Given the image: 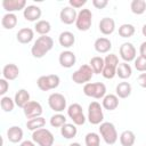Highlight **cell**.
Masks as SVG:
<instances>
[{"label": "cell", "mask_w": 146, "mask_h": 146, "mask_svg": "<svg viewBox=\"0 0 146 146\" xmlns=\"http://www.w3.org/2000/svg\"><path fill=\"white\" fill-rule=\"evenodd\" d=\"M66 116L62 113H55L51 117H50V125L54 127V128H62L66 122Z\"/></svg>", "instance_id": "8d00e7d4"}, {"label": "cell", "mask_w": 146, "mask_h": 146, "mask_svg": "<svg viewBox=\"0 0 146 146\" xmlns=\"http://www.w3.org/2000/svg\"><path fill=\"white\" fill-rule=\"evenodd\" d=\"M87 120L89 121L90 124H94V125H99L100 123L104 122L103 106L98 102H91L89 104Z\"/></svg>", "instance_id": "277c9868"}, {"label": "cell", "mask_w": 146, "mask_h": 146, "mask_svg": "<svg viewBox=\"0 0 146 146\" xmlns=\"http://www.w3.org/2000/svg\"><path fill=\"white\" fill-rule=\"evenodd\" d=\"M19 75V67L16 65V64H13V63H9V64H6L2 68V78L8 80V81H13V80H16Z\"/></svg>", "instance_id": "d6986e66"}, {"label": "cell", "mask_w": 146, "mask_h": 146, "mask_svg": "<svg viewBox=\"0 0 146 146\" xmlns=\"http://www.w3.org/2000/svg\"><path fill=\"white\" fill-rule=\"evenodd\" d=\"M119 52H120V57L125 63L133 62L136 59V57H137V50H136L135 46L131 42H123L120 46Z\"/></svg>", "instance_id": "7c38bea8"}, {"label": "cell", "mask_w": 146, "mask_h": 146, "mask_svg": "<svg viewBox=\"0 0 146 146\" xmlns=\"http://www.w3.org/2000/svg\"><path fill=\"white\" fill-rule=\"evenodd\" d=\"M19 146H35V143L33 140H23Z\"/></svg>", "instance_id": "f6af8a7d"}, {"label": "cell", "mask_w": 146, "mask_h": 146, "mask_svg": "<svg viewBox=\"0 0 146 146\" xmlns=\"http://www.w3.org/2000/svg\"><path fill=\"white\" fill-rule=\"evenodd\" d=\"M60 83V79L57 74H48L41 75L36 80V86L41 91H49L56 89Z\"/></svg>", "instance_id": "ba28073f"}, {"label": "cell", "mask_w": 146, "mask_h": 146, "mask_svg": "<svg viewBox=\"0 0 146 146\" xmlns=\"http://www.w3.org/2000/svg\"><path fill=\"white\" fill-rule=\"evenodd\" d=\"M42 106L39 102L36 100H30L24 107H23V113L24 115L30 120V119H34V117H38V116H41L42 115Z\"/></svg>", "instance_id": "4fadbf2b"}, {"label": "cell", "mask_w": 146, "mask_h": 146, "mask_svg": "<svg viewBox=\"0 0 146 146\" xmlns=\"http://www.w3.org/2000/svg\"><path fill=\"white\" fill-rule=\"evenodd\" d=\"M86 146H100V136L97 132H88L84 137Z\"/></svg>", "instance_id": "74e56055"}, {"label": "cell", "mask_w": 146, "mask_h": 146, "mask_svg": "<svg viewBox=\"0 0 146 146\" xmlns=\"http://www.w3.org/2000/svg\"><path fill=\"white\" fill-rule=\"evenodd\" d=\"M50 30H51V25L46 19H40L34 25V32H36L40 35H48Z\"/></svg>", "instance_id": "1f68e13d"}, {"label": "cell", "mask_w": 146, "mask_h": 146, "mask_svg": "<svg viewBox=\"0 0 146 146\" xmlns=\"http://www.w3.org/2000/svg\"><path fill=\"white\" fill-rule=\"evenodd\" d=\"M2 8L7 13L15 14L16 11L24 10L26 8L25 0H2Z\"/></svg>", "instance_id": "2e32d148"}, {"label": "cell", "mask_w": 146, "mask_h": 146, "mask_svg": "<svg viewBox=\"0 0 146 146\" xmlns=\"http://www.w3.org/2000/svg\"><path fill=\"white\" fill-rule=\"evenodd\" d=\"M94 76V71L89 66V64L81 65L76 71L73 72L71 79L76 84H86L88 83Z\"/></svg>", "instance_id": "8992f818"}, {"label": "cell", "mask_w": 146, "mask_h": 146, "mask_svg": "<svg viewBox=\"0 0 146 146\" xmlns=\"http://www.w3.org/2000/svg\"><path fill=\"white\" fill-rule=\"evenodd\" d=\"M133 64H135V68L138 72H141V73L146 72V59L143 58L141 56L136 57V59L133 60Z\"/></svg>", "instance_id": "f35d334b"}, {"label": "cell", "mask_w": 146, "mask_h": 146, "mask_svg": "<svg viewBox=\"0 0 146 146\" xmlns=\"http://www.w3.org/2000/svg\"><path fill=\"white\" fill-rule=\"evenodd\" d=\"M103 108L107 111H114L119 106V97L114 94H106V96L102 99Z\"/></svg>", "instance_id": "603a6c76"}, {"label": "cell", "mask_w": 146, "mask_h": 146, "mask_svg": "<svg viewBox=\"0 0 146 146\" xmlns=\"http://www.w3.org/2000/svg\"><path fill=\"white\" fill-rule=\"evenodd\" d=\"M41 15H42L41 8L35 6V5H29L23 10V16H24L25 21H27V22H35L36 23L38 21H40Z\"/></svg>", "instance_id": "9a60e30c"}, {"label": "cell", "mask_w": 146, "mask_h": 146, "mask_svg": "<svg viewBox=\"0 0 146 146\" xmlns=\"http://www.w3.org/2000/svg\"><path fill=\"white\" fill-rule=\"evenodd\" d=\"M0 105H1V108L3 112L6 113H10L14 111V107L16 106L15 104V100L9 97V96H2L1 99H0Z\"/></svg>", "instance_id": "d590c367"}, {"label": "cell", "mask_w": 146, "mask_h": 146, "mask_svg": "<svg viewBox=\"0 0 146 146\" xmlns=\"http://www.w3.org/2000/svg\"><path fill=\"white\" fill-rule=\"evenodd\" d=\"M14 100L16 106L23 108L31 99H30V94L26 89H19L18 91H16L15 96H14Z\"/></svg>", "instance_id": "4316f807"}, {"label": "cell", "mask_w": 146, "mask_h": 146, "mask_svg": "<svg viewBox=\"0 0 146 146\" xmlns=\"http://www.w3.org/2000/svg\"><path fill=\"white\" fill-rule=\"evenodd\" d=\"M137 82H138V84H139L141 88L146 89V72H145V73H140V74L138 75Z\"/></svg>", "instance_id": "7bdbcfd3"}, {"label": "cell", "mask_w": 146, "mask_h": 146, "mask_svg": "<svg viewBox=\"0 0 146 146\" xmlns=\"http://www.w3.org/2000/svg\"><path fill=\"white\" fill-rule=\"evenodd\" d=\"M94 48L98 54H107L112 49V42L108 38L100 36L95 40Z\"/></svg>", "instance_id": "ffe728a7"}, {"label": "cell", "mask_w": 146, "mask_h": 146, "mask_svg": "<svg viewBox=\"0 0 146 146\" xmlns=\"http://www.w3.org/2000/svg\"><path fill=\"white\" fill-rule=\"evenodd\" d=\"M58 42L63 48H71L75 43V35L70 31H64L58 36Z\"/></svg>", "instance_id": "cb8c5ba5"}, {"label": "cell", "mask_w": 146, "mask_h": 146, "mask_svg": "<svg viewBox=\"0 0 146 146\" xmlns=\"http://www.w3.org/2000/svg\"><path fill=\"white\" fill-rule=\"evenodd\" d=\"M86 3H87V0H70L68 1V6H71L74 9L82 8Z\"/></svg>", "instance_id": "60d3db41"}, {"label": "cell", "mask_w": 146, "mask_h": 146, "mask_svg": "<svg viewBox=\"0 0 146 146\" xmlns=\"http://www.w3.org/2000/svg\"><path fill=\"white\" fill-rule=\"evenodd\" d=\"M67 115L75 125H83L86 123L87 117L83 113L82 106L79 103H73L67 107Z\"/></svg>", "instance_id": "8fae6325"}, {"label": "cell", "mask_w": 146, "mask_h": 146, "mask_svg": "<svg viewBox=\"0 0 146 146\" xmlns=\"http://www.w3.org/2000/svg\"><path fill=\"white\" fill-rule=\"evenodd\" d=\"M68 146H81L79 143H72V144H70Z\"/></svg>", "instance_id": "7dc6e473"}, {"label": "cell", "mask_w": 146, "mask_h": 146, "mask_svg": "<svg viewBox=\"0 0 146 146\" xmlns=\"http://www.w3.org/2000/svg\"><path fill=\"white\" fill-rule=\"evenodd\" d=\"M60 135L65 139H72L78 135V128L74 123H65L60 128Z\"/></svg>", "instance_id": "f546056e"}, {"label": "cell", "mask_w": 146, "mask_h": 146, "mask_svg": "<svg viewBox=\"0 0 146 146\" xmlns=\"http://www.w3.org/2000/svg\"><path fill=\"white\" fill-rule=\"evenodd\" d=\"M136 32V29L130 23H124L119 27V35L121 38H131Z\"/></svg>", "instance_id": "e575fe53"}, {"label": "cell", "mask_w": 146, "mask_h": 146, "mask_svg": "<svg viewBox=\"0 0 146 146\" xmlns=\"http://www.w3.org/2000/svg\"><path fill=\"white\" fill-rule=\"evenodd\" d=\"M54 47V40L48 35H40L31 47V55L34 58H43Z\"/></svg>", "instance_id": "6da1fadb"}, {"label": "cell", "mask_w": 146, "mask_h": 146, "mask_svg": "<svg viewBox=\"0 0 146 146\" xmlns=\"http://www.w3.org/2000/svg\"><path fill=\"white\" fill-rule=\"evenodd\" d=\"M92 24V13L88 8H83L78 13V17L75 21V26L79 31L86 32L91 27Z\"/></svg>", "instance_id": "9c48e42d"}, {"label": "cell", "mask_w": 146, "mask_h": 146, "mask_svg": "<svg viewBox=\"0 0 146 146\" xmlns=\"http://www.w3.org/2000/svg\"><path fill=\"white\" fill-rule=\"evenodd\" d=\"M8 89H9V82H8V80L1 78L0 79V95H1V97L6 95V92L8 91Z\"/></svg>", "instance_id": "ab89813d"}, {"label": "cell", "mask_w": 146, "mask_h": 146, "mask_svg": "<svg viewBox=\"0 0 146 146\" xmlns=\"http://www.w3.org/2000/svg\"><path fill=\"white\" fill-rule=\"evenodd\" d=\"M34 38V30H32L31 27H23L21 30H18L17 34H16V39L19 43L22 44H27L30 43Z\"/></svg>", "instance_id": "44dd1931"}, {"label": "cell", "mask_w": 146, "mask_h": 146, "mask_svg": "<svg viewBox=\"0 0 146 146\" xmlns=\"http://www.w3.org/2000/svg\"><path fill=\"white\" fill-rule=\"evenodd\" d=\"M104 58L100 56H95L89 60V66L94 71V74H102L104 70Z\"/></svg>", "instance_id": "4dcf8cb0"}, {"label": "cell", "mask_w": 146, "mask_h": 146, "mask_svg": "<svg viewBox=\"0 0 146 146\" xmlns=\"http://www.w3.org/2000/svg\"><path fill=\"white\" fill-rule=\"evenodd\" d=\"M139 56H141L143 58L146 59V41L141 42V44L139 47Z\"/></svg>", "instance_id": "ee69618b"}, {"label": "cell", "mask_w": 146, "mask_h": 146, "mask_svg": "<svg viewBox=\"0 0 146 146\" xmlns=\"http://www.w3.org/2000/svg\"><path fill=\"white\" fill-rule=\"evenodd\" d=\"M48 105L55 113H62L67 107V102L64 95L60 92H52L48 97Z\"/></svg>", "instance_id": "30bf717a"}, {"label": "cell", "mask_w": 146, "mask_h": 146, "mask_svg": "<svg viewBox=\"0 0 146 146\" xmlns=\"http://www.w3.org/2000/svg\"><path fill=\"white\" fill-rule=\"evenodd\" d=\"M83 94L95 99H103L106 96V86L103 82H88L83 86Z\"/></svg>", "instance_id": "3957f363"}, {"label": "cell", "mask_w": 146, "mask_h": 146, "mask_svg": "<svg viewBox=\"0 0 146 146\" xmlns=\"http://www.w3.org/2000/svg\"><path fill=\"white\" fill-rule=\"evenodd\" d=\"M32 140L39 146H54L55 137L50 130L41 128L32 132Z\"/></svg>", "instance_id": "5b68a950"}, {"label": "cell", "mask_w": 146, "mask_h": 146, "mask_svg": "<svg viewBox=\"0 0 146 146\" xmlns=\"http://www.w3.org/2000/svg\"><path fill=\"white\" fill-rule=\"evenodd\" d=\"M58 62L60 64L62 67H65V68H71L75 65L76 63V56L73 51L71 50H64L59 54V57H58Z\"/></svg>", "instance_id": "e0dca14e"}, {"label": "cell", "mask_w": 146, "mask_h": 146, "mask_svg": "<svg viewBox=\"0 0 146 146\" xmlns=\"http://www.w3.org/2000/svg\"><path fill=\"white\" fill-rule=\"evenodd\" d=\"M104 70L102 72V75L105 79H113L116 75V68L119 65V57L115 54H108L104 58Z\"/></svg>", "instance_id": "52a82bcc"}, {"label": "cell", "mask_w": 146, "mask_h": 146, "mask_svg": "<svg viewBox=\"0 0 146 146\" xmlns=\"http://www.w3.org/2000/svg\"><path fill=\"white\" fill-rule=\"evenodd\" d=\"M98 29L104 35H111L115 31V21L111 17H104L99 21Z\"/></svg>", "instance_id": "ac0fdd59"}, {"label": "cell", "mask_w": 146, "mask_h": 146, "mask_svg": "<svg viewBox=\"0 0 146 146\" xmlns=\"http://www.w3.org/2000/svg\"><path fill=\"white\" fill-rule=\"evenodd\" d=\"M76 17H78L76 9L72 8L71 6L63 7L62 10H60V13H59L60 22H62L63 24H66V25H71V24H73V23H75Z\"/></svg>", "instance_id": "5bb4252c"}, {"label": "cell", "mask_w": 146, "mask_h": 146, "mask_svg": "<svg viewBox=\"0 0 146 146\" xmlns=\"http://www.w3.org/2000/svg\"><path fill=\"white\" fill-rule=\"evenodd\" d=\"M132 74V68L130 66V64L125 63V62H122V63H119L117 65V68H116V75L122 79V80H127L131 76Z\"/></svg>", "instance_id": "f1b7e54d"}, {"label": "cell", "mask_w": 146, "mask_h": 146, "mask_svg": "<svg viewBox=\"0 0 146 146\" xmlns=\"http://www.w3.org/2000/svg\"><path fill=\"white\" fill-rule=\"evenodd\" d=\"M23 136H24L23 129L18 125H11L7 130V138L10 143H14V144L21 143L23 139Z\"/></svg>", "instance_id": "7402d4cb"}, {"label": "cell", "mask_w": 146, "mask_h": 146, "mask_svg": "<svg viewBox=\"0 0 146 146\" xmlns=\"http://www.w3.org/2000/svg\"><path fill=\"white\" fill-rule=\"evenodd\" d=\"M46 125V119L42 117V116H38V117H34V119H30L27 120L26 122V128L29 130H31L32 132L38 130V129H41Z\"/></svg>", "instance_id": "d6a6232c"}, {"label": "cell", "mask_w": 146, "mask_h": 146, "mask_svg": "<svg viewBox=\"0 0 146 146\" xmlns=\"http://www.w3.org/2000/svg\"><path fill=\"white\" fill-rule=\"evenodd\" d=\"M119 139H120L121 146H133L136 141V135L131 130H124L121 132Z\"/></svg>", "instance_id": "83f0119b"}, {"label": "cell", "mask_w": 146, "mask_h": 146, "mask_svg": "<svg viewBox=\"0 0 146 146\" xmlns=\"http://www.w3.org/2000/svg\"><path fill=\"white\" fill-rule=\"evenodd\" d=\"M131 92H132V87L127 81H122V82L117 83L115 87V95L121 99L128 98L131 95Z\"/></svg>", "instance_id": "d4e9b609"}, {"label": "cell", "mask_w": 146, "mask_h": 146, "mask_svg": "<svg viewBox=\"0 0 146 146\" xmlns=\"http://www.w3.org/2000/svg\"><path fill=\"white\" fill-rule=\"evenodd\" d=\"M99 135L107 145H114L117 141L119 135L115 125L112 122H103L99 124Z\"/></svg>", "instance_id": "7a4b0ae2"}, {"label": "cell", "mask_w": 146, "mask_h": 146, "mask_svg": "<svg viewBox=\"0 0 146 146\" xmlns=\"http://www.w3.org/2000/svg\"><path fill=\"white\" fill-rule=\"evenodd\" d=\"M130 9L135 15H143L146 13V1L145 0H132L130 3Z\"/></svg>", "instance_id": "836d02e7"}, {"label": "cell", "mask_w": 146, "mask_h": 146, "mask_svg": "<svg viewBox=\"0 0 146 146\" xmlns=\"http://www.w3.org/2000/svg\"><path fill=\"white\" fill-rule=\"evenodd\" d=\"M141 33H143L144 36H146V24L143 25V27H141Z\"/></svg>", "instance_id": "bcb514c9"}, {"label": "cell", "mask_w": 146, "mask_h": 146, "mask_svg": "<svg viewBox=\"0 0 146 146\" xmlns=\"http://www.w3.org/2000/svg\"><path fill=\"white\" fill-rule=\"evenodd\" d=\"M108 5L107 0H92V6L96 9H104Z\"/></svg>", "instance_id": "b9f144b4"}, {"label": "cell", "mask_w": 146, "mask_h": 146, "mask_svg": "<svg viewBox=\"0 0 146 146\" xmlns=\"http://www.w3.org/2000/svg\"><path fill=\"white\" fill-rule=\"evenodd\" d=\"M17 23H18V18L16 14L13 13H6L1 18V25L6 30H13L14 27H16Z\"/></svg>", "instance_id": "484cf974"}]
</instances>
